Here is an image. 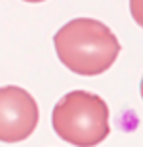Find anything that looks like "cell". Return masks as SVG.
<instances>
[{
  "label": "cell",
  "instance_id": "obj_6",
  "mask_svg": "<svg viewBox=\"0 0 143 147\" xmlns=\"http://www.w3.org/2000/svg\"><path fill=\"white\" fill-rule=\"evenodd\" d=\"M28 2H41V0H28Z\"/></svg>",
  "mask_w": 143,
  "mask_h": 147
},
{
  "label": "cell",
  "instance_id": "obj_4",
  "mask_svg": "<svg viewBox=\"0 0 143 147\" xmlns=\"http://www.w3.org/2000/svg\"><path fill=\"white\" fill-rule=\"evenodd\" d=\"M130 12L139 28H143V0H130Z\"/></svg>",
  "mask_w": 143,
  "mask_h": 147
},
{
  "label": "cell",
  "instance_id": "obj_1",
  "mask_svg": "<svg viewBox=\"0 0 143 147\" xmlns=\"http://www.w3.org/2000/svg\"><path fill=\"white\" fill-rule=\"evenodd\" d=\"M55 51L71 73L96 77L116 63L121 45L116 34L96 18H75L57 30Z\"/></svg>",
  "mask_w": 143,
  "mask_h": 147
},
{
  "label": "cell",
  "instance_id": "obj_5",
  "mask_svg": "<svg viewBox=\"0 0 143 147\" xmlns=\"http://www.w3.org/2000/svg\"><path fill=\"white\" fill-rule=\"evenodd\" d=\"M139 92H141V98H143V79H141V86H139Z\"/></svg>",
  "mask_w": 143,
  "mask_h": 147
},
{
  "label": "cell",
  "instance_id": "obj_2",
  "mask_svg": "<svg viewBox=\"0 0 143 147\" xmlns=\"http://www.w3.org/2000/svg\"><path fill=\"white\" fill-rule=\"evenodd\" d=\"M51 124L63 141L75 147H96L110 136V108L88 90H71L53 108Z\"/></svg>",
  "mask_w": 143,
  "mask_h": 147
},
{
  "label": "cell",
  "instance_id": "obj_3",
  "mask_svg": "<svg viewBox=\"0 0 143 147\" xmlns=\"http://www.w3.org/2000/svg\"><path fill=\"white\" fill-rule=\"evenodd\" d=\"M39 106L30 92L16 86H0V141L18 143L35 131Z\"/></svg>",
  "mask_w": 143,
  "mask_h": 147
}]
</instances>
